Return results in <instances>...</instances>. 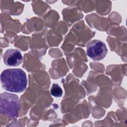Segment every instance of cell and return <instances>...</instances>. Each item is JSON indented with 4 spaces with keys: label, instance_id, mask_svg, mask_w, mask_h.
Returning <instances> with one entry per match:
<instances>
[{
    "label": "cell",
    "instance_id": "1",
    "mask_svg": "<svg viewBox=\"0 0 127 127\" xmlns=\"http://www.w3.org/2000/svg\"><path fill=\"white\" fill-rule=\"evenodd\" d=\"M0 81L3 88L11 92H21L25 89L27 85L26 74L19 68L4 70L0 75Z\"/></svg>",
    "mask_w": 127,
    "mask_h": 127
},
{
    "label": "cell",
    "instance_id": "2",
    "mask_svg": "<svg viewBox=\"0 0 127 127\" xmlns=\"http://www.w3.org/2000/svg\"><path fill=\"white\" fill-rule=\"evenodd\" d=\"M19 109L18 97L14 94L4 92L0 95V113L11 118L18 116Z\"/></svg>",
    "mask_w": 127,
    "mask_h": 127
},
{
    "label": "cell",
    "instance_id": "3",
    "mask_svg": "<svg viewBox=\"0 0 127 127\" xmlns=\"http://www.w3.org/2000/svg\"><path fill=\"white\" fill-rule=\"evenodd\" d=\"M108 50L105 44L99 40L90 42L86 47L87 56L94 61L103 60L107 54Z\"/></svg>",
    "mask_w": 127,
    "mask_h": 127
},
{
    "label": "cell",
    "instance_id": "4",
    "mask_svg": "<svg viewBox=\"0 0 127 127\" xmlns=\"http://www.w3.org/2000/svg\"><path fill=\"white\" fill-rule=\"evenodd\" d=\"M4 64L9 66H16L21 64L22 56L20 52L14 49L7 50L3 56Z\"/></svg>",
    "mask_w": 127,
    "mask_h": 127
},
{
    "label": "cell",
    "instance_id": "5",
    "mask_svg": "<svg viewBox=\"0 0 127 127\" xmlns=\"http://www.w3.org/2000/svg\"><path fill=\"white\" fill-rule=\"evenodd\" d=\"M50 92L51 94L56 97H62L63 93L62 88L57 83H54L52 85Z\"/></svg>",
    "mask_w": 127,
    "mask_h": 127
}]
</instances>
